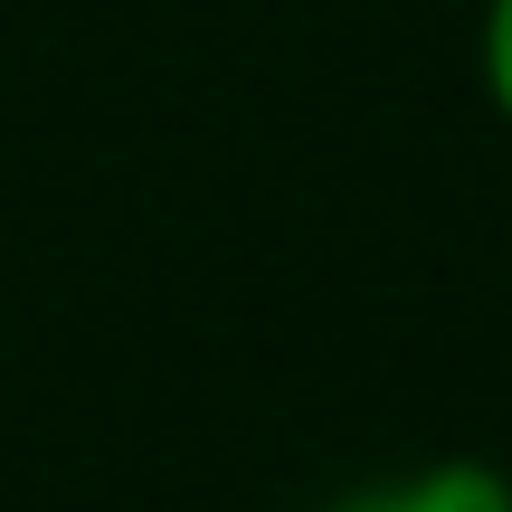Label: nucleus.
<instances>
[{
	"mask_svg": "<svg viewBox=\"0 0 512 512\" xmlns=\"http://www.w3.org/2000/svg\"><path fill=\"white\" fill-rule=\"evenodd\" d=\"M475 76H484V105L512 124V0H484V19H475Z\"/></svg>",
	"mask_w": 512,
	"mask_h": 512,
	"instance_id": "f03ea898",
	"label": "nucleus"
},
{
	"mask_svg": "<svg viewBox=\"0 0 512 512\" xmlns=\"http://www.w3.org/2000/svg\"><path fill=\"white\" fill-rule=\"evenodd\" d=\"M332 512H512V484L475 456H446L427 475H399V484H370V494L332 503Z\"/></svg>",
	"mask_w": 512,
	"mask_h": 512,
	"instance_id": "f257e3e1",
	"label": "nucleus"
}]
</instances>
